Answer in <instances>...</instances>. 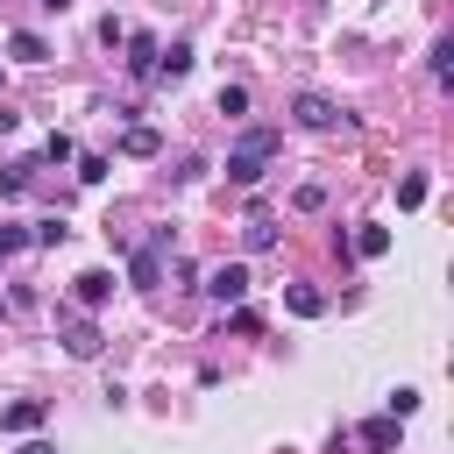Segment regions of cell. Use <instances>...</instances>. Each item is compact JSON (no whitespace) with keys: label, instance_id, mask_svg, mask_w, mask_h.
<instances>
[{"label":"cell","instance_id":"15","mask_svg":"<svg viewBox=\"0 0 454 454\" xmlns=\"http://www.w3.org/2000/svg\"><path fill=\"white\" fill-rule=\"evenodd\" d=\"M397 206H404V213H411V206H426V177H419V170H411V177H397Z\"/></svg>","mask_w":454,"mask_h":454},{"label":"cell","instance_id":"20","mask_svg":"<svg viewBox=\"0 0 454 454\" xmlns=\"http://www.w3.org/2000/svg\"><path fill=\"white\" fill-rule=\"evenodd\" d=\"M220 114H248V85H220Z\"/></svg>","mask_w":454,"mask_h":454},{"label":"cell","instance_id":"11","mask_svg":"<svg viewBox=\"0 0 454 454\" xmlns=\"http://www.w3.org/2000/svg\"><path fill=\"white\" fill-rule=\"evenodd\" d=\"M156 71H163V78H184V71H192V43H170V50H156Z\"/></svg>","mask_w":454,"mask_h":454},{"label":"cell","instance_id":"22","mask_svg":"<svg viewBox=\"0 0 454 454\" xmlns=\"http://www.w3.org/2000/svg\"><path fill=\"white\" fill-rule=\"evenodd\" d=\"M21 454H57V447H43V440H28V447H21Z\"/></svg>","mask_w":454,"mask_h":454},{"label":"cell","instance_id":"10","mask_svg":"<svg viewBox=\"0 0 454 454\" xmlns=\"http://www.w3.org/2000/svg\"><path fill=\"white\" fill-rule=\"evenodd\" d=\"M284 305H291L298 319H319V312H326V298H319L312 284H291V291H284Z\"/></svg>","mask_w":454,"mask_h":454},{"label":"cell","instance_id":"21","mask_svg":"<svg viewBox=\"0 0 454 454\" xmlns=\"http://www.w3.org/2000/svg\"><path fill=\"white\" fill-rule=\"evenodd\" d=\"M21 248H28V234H21L14 220H0V255H21Z\"/></svg>","mask_w":454,"mask_h":454},{"label":"cell","instance_id":"1","mask_svg":"<svg viewBox=\"0 0 454 454\" xmlns=\"http://www.w3.org/2000/svg\"><path fill=\"white\" fill-rule=\"evenodd\" d=\"M270 156H277V128H248V135L227 149V177H234V184H255Z\"/></svg>","mask_w":454,"mask_h":454},{"label":"cell","instance_id":"4","mask_svg":"<svg viewBox=\"0 0 454 454\" xmlns=\"http://www.w3.org/2000/svg\"><path fill=\"white\" fill-rule=\"evenodd\" d=\"M71 298H78V305H85V312H99V305H106V298H114V270H85V277H78V284H71Z\"/></svg>","mask_w":454,"mask_h":454},{"label":"cell","instance_id":"2","mask_svg":"<svg viewBox=\"0 0 454 454\" xmlns=\"http://www.w3.org/2000/svg\"><path fill=\"white\" fill-rule=\"evenodd\" d=\"M163 248H170V227H156L142 248H135V262H128V277H135V291H156V277H163Z\"/></svg>","mask_w":454,"mask_h":454},{"label":"cell","instance_id":"9","mask_svg":"<svg viewBox=\"0 0 454 454\" xmlns=\"http://www.w3.org/2000/svg\"><path fill=\"white\" fill-rule=\"evenodd\" d=\"M128 43V71L135 78H156V35H121Z\"/></svg>","mask_w":454,"mask_h":454},{"label":"cell","instance_id":"6","mask_svg":"<svg viewBox=\"0 0 454 454\" xmlns=\"http://www.w3.org/2000/svg\"><path fill=\"white\" fill-rule=\"evenodd\" d=\"M291 114H298V128H333L340 114H333V99H319V92H298L291 99Z\"/></svg>","mask_w":454,"mask_h":454},{"label":"cell","instance_id":"14","mask_svg":"<svg viewBox=\"0 0 454 454\" xmlns=\"http://www.w3.org/2000/svg\"><path fill=\"white\" fill-rule=\"evenodd\" d=\"M121 149H128V156H156V128H128Z\"/></svg>","mask_w":454,"mask_h":454},{"label":"cell","instance_id":"16","mask_svg":"<svg viewBox=\"0 0 454 454\" xmlns=\"http://www.w3.org/2000/svg\"><path fill=\"white\" fill-rule=\"evenodd\" d=\"M241 241H248V248H270V241H277V227H270L262 213H248V227H241Z\"/></svg>","mask_w":454,"mask_h":454},{"label":"cell","instance_id":"12","mask_svg":"<svg viewBox=\"0 0 454 454\" xmlns=\"http://www.w3.org/2000/svg\"><path fill=\"white\" fill-rule=\"evenodd\" d=\"M7 50H14L21 64H43V57H50V43H43V35H28V28H21V35H7Z\"/></svg>","mask_w":454,"mask_h":454},{"label":"cell","instance_id":"8","mask_svg":"<svg viewBox=\"0 0 454 454\" xmlns=\"http://www.w3.org/2000/svg\"><path fill=\"white\" fill-rule=\"evenodd\" d=\"M64 355L92 362V355H99V326H92V319H71V326H64Z\"/></svg>","mask_w":454,"mask_h":454},{"label":"cell","instance_id":"7","mask_svg":"<svg viewBox=\"0 0 454 454\" xmlns=\"http://www.w3.org/2000/svg\"><path fill=\"white\" fill-rule=\"evenodd\" d=\"M397 433H404V419H390V411H383V419H369L355 440H362L369 454H390V447H397Z\"/></svg>","mask_w":454,"mask_h":454},{"label":"cell","instance_id":"3","mask_svg":"<svg viewBox=\"0 0 454 454\" xmlns=\"http://www.w3.org/2000/svg\"><path fill=\"white\" fill-rule=\"evenodd\" d=\"M206 291H213L220 305H241V298H248V270H241V262H220V270L206 277Z\"/></svg>","mask_w":454,"mask_h":454},{"label":"cell","instance_id":"19","mask_svg":"<svg viewBox=\"0 0 454 454\" xmlns=\"http://www.w3.org/2000/svg\"><path fill=\"white\" fill-rule=\"evenodd\" d=\"M433 78H440V85L454 78V43H433Z\"/></svg>","mask_w":454,"mask_h":454},{"label":"cell","instance_id":"13","mask_svg":"<svg viewBox=\"0 0 454 454\" xmlns=\"http://www.w3.org/2000/svg\"><path fill=\"white\" fill-rule=\"evenodd\" d=\"M348 248H355V255H390V227H362Z\"/></svg>","mask_w":454,"mask_h":454},{"label":"cell","instance_id":"5","mask_svg":"<svg viewBox=\"0 0 454 454\" xmlns=\"http://www.w3.org/2000/svg\"><path fill=\"white\" fill-rule=\"evenodd\" d=\"M43 419H50V404H43V397H21V404L0 411V433H35Z\"/></svg>","mask_w":454,"mask_h":454},{"label":"cell","instance_id":"17","mask_svg":"<svg viewBox=\"0 0 454 454\" xmlns=\"http://www.w3.org/2000/svg\"><path fill=\"white\" fill-rule=\"evenodd\" d=\"M21 192H28V163H7L0 170V199H21Z\"/></svg>","mask_w":454,"mask_h":454},{"label":"cell","instance_id":"18","mask_svg":"<svg viewBox=\"0 0 454 454\" xmlns=\"http://www.w3.org/2000/svg\"><path fill=\"white\" fill-rule=\"evenodd\" d=\"M64 234H71V227H64V220H35V227H28V241H43V248H57V241H64Z\"/></svg>","mask_w":454,"mask_h":454},{"label":"cell","instance_id":"23","mask_svg":"<svg viewBox=\"0 0 454 454\" xmlns=\"http://www.w3.org/2000/svg\"><path fill=\"white\" fill-rule=\"evenodd\" d=\"M43 7H64V0H43Z\"/></svg>","mask_w":454,"mask_h":454}]
</instances>
